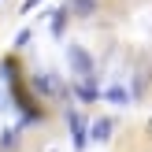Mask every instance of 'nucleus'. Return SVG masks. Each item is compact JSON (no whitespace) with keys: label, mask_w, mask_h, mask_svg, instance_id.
Returning a JSON list of instances; mask_svg holds the SVG:
<instances>
[{"label":"nucleus","mask_w":152,"mask_h":152,"mask_svg":"<svg viewBox=\"0 0 152 152\" xmlns=\"http://www.w3.org/2000/svg\"><path fill=\"white\" fill-rule=\"evenodd\" d=\"M67 63H71L74 78H96V71H93V56H89L82 45H71V48H67Z\"/></svg>","instance_id":"1"},{"label":"nucleus","mask_w":152,"mask_h":152,"mask_svg":"<svg viewBox=\"0 0 152 152\" xmlns=\"http://www.w3.org/2000/svg\"><path fill=\"white\" fill-rule=\"evenodd\" d=\"M30 86H34L41 96H52V100H67V89H63V82H59L56 74H37Z\"/></svg>","instance_id":"2"},{"label":"nucleus","mask_w":152,"mask_h":152,"mask_svg":"<svg viewBox=\"0 0 152 152\" xmlns=\"http://www.w3.org/2000/svg\"><path fill=\"white\" fill-rule=\"evenodd\" d=\"M67 123H71V141H74V148H86V141H89V123L86 119L78 115V111H71V115H67Z\"/></svg>","instance_id":"3"},{"label":"nucleus","mask_w":152,"mask_h":152,"mask_svg":"<svg viewBox=\"0 0 152 152\" xmlns=\"http://www.w3.org/2000/svg\"><path fill=\"white\" fill-rule=\"evenodd\" d=\"M74 96H78L82 104H93V100H100V89H96V82L93 78H74Z\"/></svg>","instance_id":"4"},{"label":"nucleus","mask_w":152,"mask_h":152,"mask_svg":"<svg viewBox=\"0 0 152 152\" xmlns=\"http://www.w3.org/2000/svg\"><path fill=\"white\" fill-rule=\"evenodd\" d=\"M67 11H71L74 19H89V15L96 11V0H67Z\"/></svg>","instance_id":"5"},{"label":"nucleus","mask_w":152,"mask_h":152,"mask_svg":"<svg viewBox=\"0 0 152 152\" xmlns=\"http://www.w3.org/2000/svg\"><path fill=\"white\" fill-rule=\"evenodd\" d=\"M111 130H115V123H111V119H96L93 130H89V137H93V141H108Z\"/></svg>","instance_id":"6"},{"label":"nucleus","mask_w":152,"mask_h":152,"mask_svg":"<svg viewBox=\"0 0 152 152\" xmlns=\"http://www.w3.org/2000/svg\"><path fill=\"white\" fill-rule=\"evenodd\" d=\"M104 100H111V104H130V93H126L123 86H108V93H104Z\"/></svg>","instance_id":"7"},{"label":"nucleus","mask_w":152,"mask_h":152,"mask_svg":"<svg viewBox=\"0 0 152 152\" xmlns=\"http://www.w3.org/2000/svg\"><path fill=\"white\" fill-rule=\"evenodd\" d=\"M63 19H67V7H52V34H63Z\"/></svg>","instance_id":"8"},{"label":"nucleus","mask_w":152,"mask_h":152,"mask_svg":"<svg viewBox=\"0 0 152 152\" xmlns=\"http://www.w3.org/2000/svg\"><path fill=\"white\" fill-rule=\"evenodd\" d=\"M0 71H4V78H19L22 67H19V59H15V56H7L4 63H0Z\"/></svg>","instance_id":"9"},{"label":"nucleus","mask_w":152,"mask_h":152,"mask_svg":"<svg viewBox=\"0 0 152 152\" xmlns=\"http://www.w3.org/2000/svg\"><path fill=\"white\" fill-rule=\"evenodd\" d=\"M0 145H4V148H15V145H19V130H4V134H0Z\"/></svg>","instance_id":"10"},{"label":"nucleus","mask_w":152,"mask_h":152,"mask_svg":"<svg viewBox=\"0 0 152 152\" xmlns=\"http://www.w3.org/2000/svg\"><path fill=\"white\" fill-rule=\"evenodd\" d=\"M30 37H34L30 30H19V37H15V48H22V45H30Z\"/></svg>","instance_id":"11"},{"label":"nucleus","mask_w":152,"mask_h":152,"mask_svg":"<svg viewBox=\"0 0 152 152\" xmlns=\"http://www.w3.org/2000/svg\"><path fill=\"white\" fill-rule=\"evenodd\" d=\"M37 4H41V0H26V4H22V11H34Z\"/></svg>","instance_id":"12"},{"label":"nucleus","mask_w":152,"mask_h":152,"mask_svg":"<svg viewBox=\"0 0 152 152\" xmlns=\"http://www.w3.org/2000/svg\"><path fill=\"white\" fill-rule=\"evenodd\" d=\"M148 134H152V119H148Z\"/></svg>","instance_id":"13"},{"label":"nucleus","mask_w":152,"mask_h":152,"mask_svg":"<svg viewBox=\"0 0 152 152\" xmlns=\"http://www.w3.org/2000/svg\"><path fill=\"white\" fill-rule=\"evenodd\" d=\"M0 96H4V89H0Z\"/></svg>","instance_id":"14"}]
</instances>
